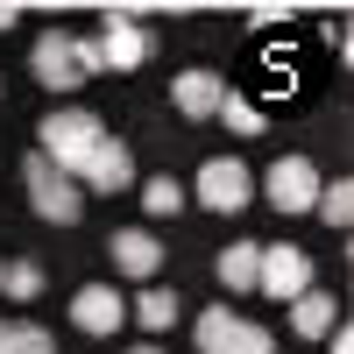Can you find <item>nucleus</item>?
Returning <instances> with one entry per match:
<instances>
[{"label": "nucleus", "mask_w": 354, "mask_h": 354, "mask_svg": "<svg viewBox=\"0 0 354 354\" xmlns=\"http://www.w3.org/2000/svg\"><path fill=\"white\" fill-rule=\"evenodd\" d=\"M262 198H270L277 213H312V198H319V163H312V156H283V163H270Z\"/></svg>", "instance_id": "obj_5"}, {"label": "nucleus", "mask_w": 354, "mask_h": 354, "mask_svg": "<svg viewBox=\"0 0 354 354\" xmlns=\"http://www.w3.org/2000/svg\"><path fill=\"white\" fill-rule=\"evenodd\" d=\"M142 205H149V220H177L185 213V185H177V177H149V185H142Z\"/></svg>", "instance_id": "obj_16"}, {"label": "nucleus", "mask_w": 354, "mask_h": 354, "mask_svg": "<svg viewBox=\"0 0 354 354\" xmlns=\"http://www.w3.org/2000/svg\"><path fill=\"white\" fill-rule=\"evenodd\" d=\"M0 283H8V262H0Z\"/></svg>", "instance_id": "obj_27"}, {"label": "nucleus", "mask_w": 354, "mask_h": 354, "mask_svg": "<svg viewBox=\"0 0 354 354\" xmlns=\"http://www.w3.org/2000/svg\"><path fill=\"white\" fill-rule=\"evenodd\" d=\"M333 354H354V333L347 326H333Z\"/></svg>", "instance_id": "obj_23"}, {"label": "nucleus", "mask_w": 354, "mask_h": 354, "mask_svg": "<svg viewBox=\"0 0 354 354\" xmlns=\"http://www.w3.org/2000/svg\"><path fill=\"white\" fill-rule=\"evenodd\" d=\"M100 142H106L100 113H85V106H57V113H43V128H36V156H50V170L78 185Z\"/></svg>", "instance_id": "obj_1"}, {"label": "nucleus", "mask_w": 354, "mask_h": 354, "mask_svg": "<svg viewBox=\"0 0 354 354\" xmlns=\"http://www.w3.org/2000/svg\"><path fill=\"white\" fill-rule=\"evenodd\" d=\"M135 185V156H128V142L121 135H106L100 149H93V163H85V177H78V192H128Z\"/></svg>", "instance_id": "obj_9"}, {"label": "nucleus", "mask_w": 354, "mask_h": 354, "mask_svg": "<svg viewBox=\"0 0 354 354\" xmlns=\"http://www.w3.org/2000/svg\"><path fill=\"white\" fill-rule=\"evenodd\" d=\"M28 71H36L43 93H78V64H71V28H43L36 50H28Z\"/></svg>", "instance_id": "obj_7"}, {"label": "nucleus", "mask_w": 354, "mask_h": 354, "mask_svg": "<svg viewBox=\"0 0 354 354\" xmlns=\"http://www.w3.org/2000/svg\"><path fill=\"white\" fill-rule=\"evenodd\" d=\"M15 21H21V15H15V8H8V0H0V28H15Z\"/></svg>", "instance_id": "obj_25"}, {"label": "nucleus", "mask_w": 354, "mask_h": 354, "mask_svg": "<svg viewBox=\"0 0 354 354\" xmlns=\"http://www.w3.org/2000/svg\"><path fill=\"white\" fill-rule=\"evenodd\" d=\"M21 185H28V205H36V220H50V227H78L85 192L71 185V177H57V170H50V156H28V163H21Z\"/></svg>", "instance_id": "obj_2"}, {"label": "nucleus", "mask_w": 354, "mask_h": 354, "mask_svg": "<svg viewBox=\"0 0 354 354\" xmlns=\"http://www.w3.org/2000/svg\"><path fill=\"white\" fill-rule=\"evenodd\" d=\"M255 290H262V298H277V305H290V298H298V290H312V255H305V248H290V241L262 248V270H255Z\"/></svg>", "instance_id": "obj_4"}, {"label": "nucleus", "mask_w": 354, "mask_h": 354, "mask_svg": "<svg viewBox=\"0 0 354 354\" xmlns=\"http://www.w3.org/2000/svg\"><path fill=\"white\" fill-rule=\"evenodd\" d=\"M15 347V319H0V354H8Z\"/></svg>", "instance_id": "obj_24"}, {"label": "nucleus", "mask_w": 354, "mask_h": 354, "mask_svg": "<svg viewBox=\"0 0 354 354\" xmlns=\"http://www.w3.org/2000/svg\"><path fill=\"white\" fill-rule=\"evenodd\" d=\"M220 121H227L234 135H262V128H270V121H262V106L241 100V93H227V100H220Z\"/></svg>", "instance_id": "obj_18"}, {"label": "nucleus", "mask_w": 354, "mask_h": 354, "mask_svg": "<svg viewBox=\"0 0 354 354\" xmlns=\"http://www.w3.org/2000/svg\"><path fill=\"white\" fill-rule=\"evenodd\" d=\"M128 354H163V347H128Z\"/></svg>", "instance_id": "obj_26"}, {"label": "nucleus", "mask_w": 354, "mask_h": 354, "mask_svg": "<svg viewBox=\"0 0 354 354\" xmlns=\"http://www.w3.org/2000/svg\"><path fill=\"white\" fill-rule=\"evenodd\" d=\"M220 354H277V340H270V326H248V319H234V333H227Z\"/></svg>", "instance_id": "obj_19"}, {"label": "nucleus", "mask_w": 354, "mask_h": 354, "mask_svg": "<svg viewBox=\"0 0 354 354\" xmlns=\"http://www.w3.org/2000/svg\"><path fill=\"white\" fill-rule=\"evenodd\" d=\"M177 312H185V298H177L170 283H142L135 298H128V319H142V333H170Z\"/></svg>", "instance_id": "obj_12"}, {"label": "nucleus", "mask_w": 354, "mask_h": 354, "mask_svg": "<svg viewBox=\"0 0 354 354\" xmlns=\"http://www.w3.org/2000/svg\"><path fill=\"white\" fill-rule=\"evenodd\" d=\"M185 198H198L205 213H241V205L255 198V177H248L241 156H213V163H198V177H192Z\"/></svg>", "instance_id": "obj_3"}, {"label": "nucleus", "mask_w": 354, "mask_h": 354, "mask_svg": "<svg viewBox=\"0 0 354 354\" xmlns=\"http://www.w3.org/2000/svg\"><path fill=\"white\" fill-rule=\"evenodd\" d=\"M43 290V270L36 262H8V283H0V298H15V305H28Z\"/></svg>", "instance_id": "obj_20"}, {"label": "nucleus", "mask_w": 354, "mask_h": 354, "mask_svg": "<svg viewBox=\"0 0 354 354\" xmlns=\"http://www.w3.org/2000/svg\"><path fill=\"white\" fill-rule=\"evenodd\" d=\"M142 57H149V28L128 21V15H106V28H100V64L106 71H135Z\"/></svg>", "instance_id": "obj_11"}, {"label": "nucleus", "mask_w": 354, "mask_h": 354, "mask_svg": "<svg viewBox=\"0 0 354 354\" xmlns=\"http://www.w3.org/2000/svg\"><path fill=\"white\" fill-rule=\"evenodd\" d=\"M106 248H113V270H121V277H135V283H156V270H163V241H156L149 227H121Z\"/></svg>", "instance_id": "obj_8"}, {"label": "nucleus", "mask_w": 354, "mask_h": 354, "mask_svg": "<svg viewBox=\"0 0 354 354\" xmlns=\"http://www.w3.org/2000/svg\"><path fill=\"white\" fill-rule=\"evenodd\" d=\"M255 270H262V248H255V241H234V248H220V290L248 298V290H255Z\"/></svg>", "instance_id": "obj_14"}, {"label": "nucleus", "mask_w": 354, "mask_h": 354, "mask_svg": "<svg viewBox=\"0 0 354 354\" xmlns=\"http://www.w3.org/2000/svg\"><path fill=\"white\" fill-rule=\"evenodd\" d=\"M333 319H340L333 290H298V298H290V333H298V340H319V333H333Z\"/></svg>", "instance_id": "obj_13"}, {"label": "nucleus", "mask_w": 354, "mask_h": 354, "mask_svg": "<svg viewBox=\"0 0 354 354\" xmlns=\"http://www.w3.org/2000/svg\"><path fill=\"white\" fill-rule=\"evenodd\" d=\"M71 64H78V78H100L106 64H100V36H71Z\"/></svg>", "instance_id": "obj_21"}, {"label": "nucleus", "mask_w": 354, "mask_h": 354, "mask_svg": "<svg viewBox=\"0 0 354 354\" xmlns=\"http://www.w3.org/2000/svg\"><path fill=\"white\" fill-rule=\"evenodd\" d=\"M312 213L326 220V227H347V220H354V185H347V177H333V185H319Z\"/></svg>", "instance_id": "obj_15"}, {"label": "nucleus", "mask_w": 354, "mask_h": 354, "mask_svg": "<svg viewBox=\"0 0 354 354\" xmlns=\"http://www.w3.org/2000/svg\"><path fill=\"white\" fill-rule=\"evenodd\" d=\"M227 333H234V305H205L198 312V354H220Z\"/></svg>", "instance_id": "obj_17"}, {"label": "nucleus", "mask_w": 354, "mask_h": 354, "mask_svg": "<svg viewBox=\"0 0 354 354\" xmlns=\"http://www.w3.org/2000/svg\"><path fill=\"white\" fill-rule=\"evenodd\" d=\"M71 326L78 333H93V340H113L128 326V298L113 283H78V298H71Z\"/></svg>", "instance_id": "obj_6"}, {"label": "nucleus", "mask_w": 354, "mask_h": 354, "mask_svg": "<svg viewBox=\"0 0 354 354\" xmlns=\"http://www.w3.org/2000/svg\"><path fill=\"white\" fill-rule=\"evenodd\" d=\"M220 100H227V78H220V71H198V64H192V71H177V78H170V106L185 113V121L220 113Z\"/></svg>", "instance_id": "obj_10"}, {"label": "nucleus", "mask_w": 354, "mask_h": 354, "mask_svg": "<svg viewBox=\"0 0 354 354\" xmlns=\"http://www.w3.org/2000/svg\"><path fill=\"white\" fill-rule=\"evenodd\" d=\"M8 354H57V347H50L43 326H21V319H15V347H8Z\"/></svg>", "instance_id": "obj_22"}]
</instances>
